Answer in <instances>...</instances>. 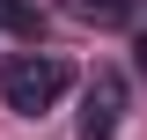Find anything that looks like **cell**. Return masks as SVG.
I'll use <instances>...</instances> for the list:
<instances>
[{
	"label": "cell",
	"instance_id": "4",
	"mask_svg": "<svg viewBox=\"0 0 147 140\" xmlns=\"http://www.w3.org/2000/svg\"><path fill=\"white\" fill-rule=\"evenodd\" d=\"M0 30H15V37H37V7H30V0H0Z\"/></svg>",
	"mask_w": 147,
	"mask_h": 140
},
{
	"label": "cell",
	"instance_id": "3",
	"mask_svg": "<svg viewBox=\"0 0 147 140\" xmlns=\"http://www.w3.org/2000/svg\"><path fill=\"white\" fill-rule=\"evenodd\" d=\"M74 7H81L88 22H132L140 15V0H74Z\"/></svg>",
	"mask_w": 147,
	"mask_h": 140
},
{
	"label": "cell",
	"instance_id": "2",
	"mask_svg": "<svg viewBox=\"0 0 147 140\" xmlns=\"http://www.w3.org/2000/svg\"><path fill=\"white\" fill-rule=\"evenodd\" d=\"M118 118H125V81L96 74L88 96H81V140H118Z\"/></svg>",
	"mask_w": 147,
	"mask_h": 140
},
{
	"label": "cell",
	"instance_id": "1",
	"mask_svg": "<svg viewBox=\"0 0 147 140\" xmlns=\"http://www.w3.org/2000/svg\"><path fill=\"white\" fill-rule=\"evenodd\" d=\"M66 59L52 52H30V59H7L0 67V96H7V111H22V118H37V111H52L59 96H66Z\"/></svg>",
	"mask_w": 147,
	"mask_h": 140
},
{
	"label": "cell",
	"instance_id": "5",
	"mask_svg": "<svg viewBox=\"0 0 147 140\" xmlns=\"http://www.w3.org/2000/svg\"><path fill=\"white\" fill-rule=\"evenodd\" d=\"M140 74H147V30H140Z\"/></svg>",
	"mask_w": 147,
	"mask_h": 140
}]
</instances>
